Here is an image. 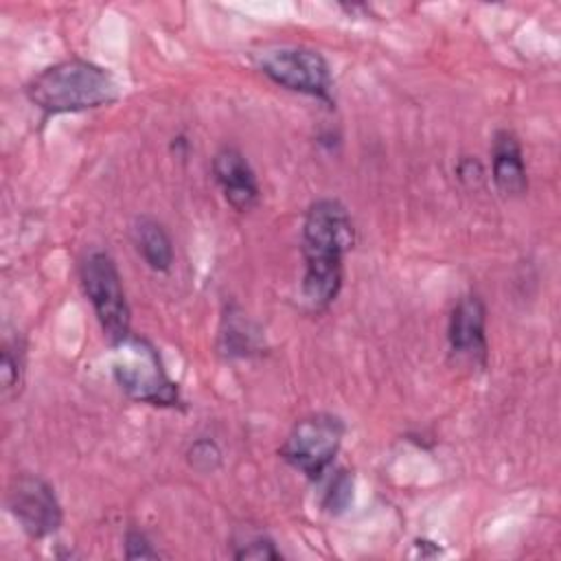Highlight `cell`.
I'll list each match as a JSON object with an SVG mask.
<instances>
[{
  "mask_svg": "<svg viewBox=\"0 0 561 561\" xmlns=\"http://www.w3.org/2000/svg\"><path fill=\"white\" fill-rule=\"evenodd\" d=\"M131 239L145 263L156 272H167L173 263V243L164 226L153 217H136L131 226Z\"/></svg>",
  "mask_w": 561,
  "mask_h": 561,
  "instance_id": "8fae6325",
  "label": "cell"
},
{
  "mask_svg": "<svg viewBox=\"0 0 561 561\" xmlns=\"http://www.w3.org/2000/svg\"><path fill=\"white\" fill-rule=\"evenodd\" d=\"M188 462L193 469L202 471V473H208V471H215L221 462V451L219 447L208 440V438H202V440H195L188 449Z\"/></svg>",
  "mask_w": 561,
  "mask_h": 561,
  "instance_id": "5bb4252c",
  "label": "cell"
},
{
  "mask_svg": "<svg viewBox=\"0 0 561 561\" xmlns=\"http://www.w3.org/2000/svg\"><path fill=\"white\" fill-rule=\"evenodd\" d=\"M344 430V421L335 414H309L294 423L291 432L280 445V456L296 471L316 480L331 467L342 445Z\"/></svg>",
  "mask_w": 561,
  "mask_h": 561,
  "instance_id": "5b68a950",
  "label": "cell"
},
{
  "mask_svg": "<svg viewBox=\"0 0 561 561\" xmlns=\"http://www.w3.org/2000/svg\"><path fill=\"white\" fill-rule=\"evenodd\" d=\"M353 497V478L348 476V471L340 469L333 480L329 482V489L324 491V500H322V506L329 511V513H342L348 502Z\"/></svg>",
  "mask_w": 561,
  "mask_h": 561,
  "instance_id": "4fadbf2b",
  "label": "cell"
},
{
  "mask_svg": "<svg viewBox=\"0 0 561 561\" xmlns=\"http://www.w3.org/2000/svg\"><path fill=\"white\" fill-rule=\"evenodd\" d=\"M112 373L121 390L140 403L173 408L180 403L178 386L169 379L162 359L151 342L129 335L114 344Z\"/></svg>",
  "mask_w": 561,
  "mask_h": 561,
  "instance_id": "3957f363",
  "label": "cell"
},
{
  "mask_svg": "<svg viewBox=\"0 0 561 561\" xmlns=\"http://www.w3.org/2000/svg\"><path fill=\"white\" fill-rule=\"evenodd\" d=\"M79 278L107 342L114 346L129 337V305L114 259L92 250L79 265Z\"/></svg>",
  "mask_w": 561,
  "mask_h": 561,
  "instance_id": "277c9868",
  "label": "cell"
},
{
  "mask_svg": "<svg viewBox=\"0 0 561 561\" xmlns=\"http://www.w3.org/2000/svg\"><path fill=\"white\" fill-rule=\"evenodd\" d=\"M28 101L46 114L83 112L118 99L112 72L88 59H66L35 75L26 85Z\"/></svg>",
  "mask_w": 561,
  "mask_h": 561,
  "instance_id": "7a4b0ae2",
  "label": "cell"
},
{
  "mask_svg": "<svg viewBox=\"0 0 561 561\" xmlns=\"http://www.w3.org/2000/svg\"><path fill=\"white\" fill-rule=\"evenodd\" d=\"M355 230L348 210L333 197L316 199L302 221V298L320 311L327 309L342 287V256L353 245Z\"/></svg>",
  "mask_w": 561,
  "mask_h": 561,
  "instance_id": "6da1fadb",
  "label": "cell"
},
{
  "mask_svg": "<svg viewBox=\"0 0 561 561\" xmlns=\"http://www.w3.org/2000/svg\"><path fill=\"white\" fill-rule=\"evenodd\" d=\"M213 173L232 208L245 213L259 204L256 175L239 149L221 147L213 158Z\"/></svg>",
  "mask_w": 561,
  "mask_h": 561,
  "instance_id": "9c48e42d",
  "label": "cell"
},
{
  "mask_svg": "<svg viewBox=\"0 0 561 561\" xmlns=\"http://www.w3.org/2000/svg\"><path fill=\"white\" fill-rule=\"evenodd\" d=\"M7 506L22 530L42 539L53 535L61 526V506L53 486L39 476H18L7 493Z\"/></svg>",
  "mask_w": 561,
  "mask_h": 561,
  "instance_id": "52a82bcc",
  "label": "cell"
},
{
  "mask_svg": "<svg viewBox=\"0 0 561 561\" xmlns=\"http://www.w3.org/2000/svg\"><path fill=\"white\" fill-rule=\"evenodd\" d=\"M491 175L500 193L519 197L528 188L522 145L511 129H497L491 145Z\"/></svg>",
  "mask_w": 561,
  "mask_h": 561,
  "instance_id": "30bf717a",
  "label": "cell"
},
{
  "mask_svg": "<svg viewBox=\"0 0 561 561\" xmlns=\"http://www.w3.org/2000/svg\"><path fill=\"white\" fill-rule=\"evenodd\" d=\"M24 375V346L20 342H2L0 353V379H2V392H15L22 383Z\"/></svg>",
  "mask_w": 561,
  "mask_h": 561,
  "instance_id": "7c38bea8",
  "label": "cell"
},
{
  "mask_svg": "<svg viewBox=\"0 0 561 561\" xmlns=\"http://www.w3.org/2000/svg\"><path fill=\"white\" fill-rule=\"evenodd\" d=\"M237 559H256V561H263V559H280V552L276 550L274 541L267 539V537H254L250 539L248 543H243L237 552H234Z\"/></svg>",
  "mask_w": 561,
  "mask_h": 561,
  "instance_id": "9a60e30c",
  "label": "cell"
},
{
  "mask_svg": "<svg viewBox=\"0 0 561 561\" xmlns=\"http://www.w3.org/2000/svg\"><path fill=\"white\" fill-rule=\"evenodd\" d=\"M256 66L280 88L329 99L331 72L327 59L318 50L302 46H272L256 53Z\"/></svg>",
  "mask_w": 561,
  "mask_h": 561,
  "instance_id": "8992f818",
  "label": "cell"
},
{
  "mask_svg": "<svg viewBox=\"0 0 561 561\" xmlns=\"http://www.w3.org/2000/svg\"><path fill=\"white\" fill-rule=\"evenodd\" d=\"M125 557L127 559H158L160 552L153 548V543L140 530H129L125 535Z\"/></svg>",
  "mask_w": 561,
  "mask_h": 561,
  "instance_id": "2e32d148",
  "label": "cell"
},
{
  "mask_svg": "<svg viewBox=\"0 0 561 561\" xmlns=\"http://www.w3.org/2000/svg\"><path fill=\"white\" fill-rule=\"evenodd\" d=\"M458 178L465 182V180H473L478 182L482 178V167L478 160H471V158H465L460 160L458 164Z\"/></svg>",
  "mask_w": 561,
  "mask_h": 561,
  "instance_id": "e0dca14e",
  "label": "cell"
},
{
  "mask_svg": "<svg viewBox=\"0 0 561 561\" xmlns=\"http://www.w3.org/2000/svg\"><path fill=\"white\" fill-rule=\"evenodd\" d=\"M447 340L451 355L473 368H484L489 357L486 346V309L480 296H462L449 316Z\"/></svg>",
  "mask_w": 561,
  "mask_h": 561,
  "instance_id": "ba28073f",
  "label": "cell"
}]
</instances>
